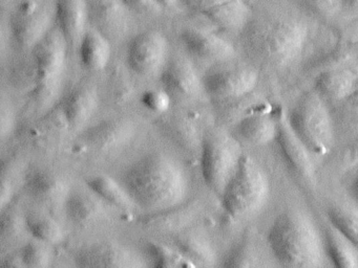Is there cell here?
<instances>
[{"instance_id": "6da1fadb", "label": "cell", "mask_w": 358, "mask_h": 268, "mask_svg": "<svg viewBox=\"0 0 358 268\" xmlns=\"http://www.w3.org/2000/svg\"><path fill=\"white\" fill-rule=\"evenodd\" d=\"M121 184L144 214H156L189 200L192 177L175 155L152 151L129 163L121 174Z\"/></svg>"}, {"instance_id": "7a4b0ae2", "label": "cell", "mask_w": 358, "mask_h": 268, "mask_svg": "<svg viewBox=\"0 0 358 268\" xmlns=\"http://www.w3.org/2000/svg\"><path fill=\"white\" fill-rule=\"evenodd\" d=\"M242 31L247 54L270 68L293 64L303 54L309 38L307 23L290 15L273 14L248 21Z\"/></svg>"}, {"instance_id": "3957f363", "label": "cell", "mask_w": 358, "mask_h": 268, "mask_svg": "<svg viewBox=\"0 0 358 268\" xmlns=\"http://www.w3.org/2000/svg\"><path fill=\"white\" fill-rule=\"evenodd\" d=\"M268 245L280 265L320 267L326 257L324 237L309 216L296 209L280 214L268 232Z\"/></svg>"}, {"instance_id": "277c9868", "label": "cell", "mask_w": 358, "mask_h": 268, "mask_svg": "<svg viewBox=\"0 0 358 268\" xmlns=\"http://www.w3.org/2000/svg\"><path fill=\"white\" fill-rule=\"evenodd\" d=\"M68 52L66 38L57 27H52L29 52L37 75L36 86L29 94V104L37 117H43L53 110L59 100L64 88Z\"/></svg>"}, {"instance_id": "5b68a950", "label": "cell", "mask_w": 358, "mask_h": 268, "mask_svg": "<svg viewBox=\"0 0 358 268\" xmlns=\"http://www.w3.org/2000/svg\"><path fill=\"white\" fill-rule=\"evenodd\" d=\"M271 184L261 163L244 154L234 177L221 196L224 211L240 220L259 213L269 200Z\"/></svg>"}, {"instance_id": "8992f818", "label": "cell", "mask_w": 358, "mask_h": 268, "mask_svg": "<svg viewBox=\"0 0 358 268\" xmlns=\"http://www.w3.org/2000/svg\"><path fill=\"white\" fill-rule=\"evenodd\" d=\"M287 119L312 155L324 156L331 152L336 135L334 121L326 100L315 90L305 92Z\"/></svg>"}, {"instance_id": "52a82bcc", "label": "cell", "mask_w": 358, "mask_h": 268, "mask_svg": "<svg viewBox=\"0 0 358 268\" xmlns=\"http://www.w3.org/2000/svg\"><path fill=\"white\" fill-rule=\"evenodd\" d=\"M242 147L231 132L222 128H211L205 132L201 172L205 184L220 198L244 156Z\"/></svg>"}, {"instance_id": "ba28073f", "label": "cell", "mask_w": 358, "mask_h": 268, "mask_svg": "<svg viewBox=\"0 0 358 268\" xmlns=\"http://www.w3.org/2000/svg\"><path fill=\"white\" fill-rule=\"evenodd\" d=\"M138 133L139 127L135 119L117 117L83 130L78 137L79 148L83 154L108 158L116 156L131 146Z\"/></svg>"}, {"instance_id": "9c48e42d", "label": "cell", "mask_w": 358, "mask_h": 268, "mask_svg": "<svg viewBox=\"0 0 358 268\" xmlns=\"http://www.w3.org/2000/svg\"><path fill=\"white\" fill-rule=\"evenodd\" d=\"M259 73L248 65L229 62L215 64L203 75L206 96L219 103L242 100L250 94L259 83Z\"/></svg>"}, {"instance_id": "30bf717a", "label": "cell", "mask_w": 358, "mask_h": 268, "mask_svg": "<svg viewBox=\"0 0 358 268\" xmlns=\"http://www.w3.org/2000/svg\"><path fill=\"white\" fill-rule=\"evenodd\" d=\"M160 80L162 87L173 98V104H194L206 96L202 77L192 61L183 54H173L169 58Z\"/></svg>"}, {"instance_id": "8fae6325", "label": "cell", "mask_w": 358, "mask_h": 268, "mask_svg": "<svg viewBox=\"0 0 358 268\" xmlns=\"http://www.w3.org/2000/svg\"><path fill=\"white\" fill-rule=\"evenodd\" d=\"M73 184L68 175L53 168L38 167L26 175L29 196L50 213H64Z\"/></svg>"}, {"instance_id": "7c38bea8", "label": "cell", "mask_w": 358, "mask_h": 268, "mask_svg": "<svg viewBox=\"0 0 358 268\" xmlns=\"http://www.w3.org/2000/svg\"><path fill=\"white\" fill-rule=\"evenodd\" d=\"M169 44L161 31H146L131 39L127 50V65L142 77L161 75L169 60Z\"/></svg>"}, {"instance_id": "4fadbf2b", "label": "cell", "mask_w": 358, "mask_h": 268, "mask_svg": "<svg viewBox=\"0 0 358 268\" xmlns=\"http://www.w3.org/2000/svg\"><path fill=\"white\" fill-rule=\"evenodd\" d=\"M148 260L137 249L117 240H97L81 246L75 255L81 267H143Z\"/></svg>"}, {"instance_id": "5bb4252c", "label": "cell", "mask_w": 358, "mask_h": 268, "mask_svg": "<svg viewBox=\"0 0 358 268\" xmlns=\"http://www.w3.org/2000/svg\"><path fill=\"white\" fill-rule=\"evenodd\" d=\"M115 209L116 207L85 184V188L73 186L64 205V214L73 225L90 228L110 223L114 219Z\"/></svg>"}, {"instance_id": "9a60e30c", "label": "cell", "mask_w": 358, "mask_h": 268, "mask_svg": "<svg viewBox=\"0 0 358 268\" xmlns=\"http://www.w3.org/2000/svg\"><path fill=\"white\" fill-rule=\"evenodd\" d=\"M55 10L47 6L27 2L16 8L10 19V31L18 48L29 52L51 31Z\"/></svg>"}, {"instance_id": "2e32d148", "label": "cell", "mask_w": 358, "mask_h": 268, "mask_svg": "<svg viewBox=\"0 0 358 268\" xmlns=\"http://www.w3.org/2000/svg\"><path fill=\"white\" fill-rule=\"evenodd\" d=\"M159 128L163 135L186 154L200 158L205 132L202 121L194 111L178 110L161 114Z\"/></svg>"}, {"instance_id": "e0dca14e", "label": "cell", "mask_w": 358, "mask_h": 268, "mask_svg": "<svg viewBox=\"0 0 358 268\" xmlns=\"http://www.w3.org/2000/svg\"><path fill=\"white\" fill-rule=\"evenodd\" d=\"M181 3L225 31H242L250 15L244 0H181Z\"/></svg>"}, {"instance_id": "ac0fdd59", "label": "cell", "mask_w": 358, "mask_h": 268, "mask_svg": "<svg viewBox=\"0 0 358 268\" xmlns=\"http://www.w3.org/2000/svg\"><path fill=\"white\" fill-rule=\"evenodd\" d=\"M181 41L190 56L203 62L220 64L229 62L236 56L234 45L215 34L196 27L181 31Z\"/></svg>"}, {"instance_id": "d6986e66", "label": "cell", "mask_w": 358, "mask_h": 268, "mask_svg": "<svg viewBox=\"0 0 358 268\" xmlns=\"http://www.w3.org/2000/svg\"><path fill=\"white\" fill-rule=\"evenodd\" d=\"M101 98L93 82L77 84L62 102V108L71 132H81L99 109Z\"/></svg>"}, {"instance_id": "ffe728a7", "label": "cell", "mask_w": 358, "mask_h": 268, "mask_svg": "<svg viewBox=\"0 0 358 268\" xmlns=\"http://www.w3.org/2000/svg\"><path fill=\"white\" fill-rule=\"evenodd\" d=\"M89 20L110 41L122 39L129 29V12L121 0H87Z\"/></svg>"}, {"instance_id": "44dd1931", "label": "cell", "mask_w": 358, "mask_h": 268, "mask_svg": "<svg viewBox=\"0 0 358 268\" xmlns=\"http://www.w3.org/2000/svg\"><path fill=\"white\" fill-rule=\"evenodd\" d=\"M276 142L280 153L288 167L305 181L313 184L315 178V165L312 161V153L297 137L287 117L278 119V133Z\"/></svg>"}, {"instance_id": "7402d4cb", "label": "cell", "mask_w": 358, "mask_h": 268, "mask_svg": "<svg viewBox=\"0 0 358 268\" xmlns=\"http://www.w3.org/2000/svg\"><path fill=\"white\" fill-rule=\"evenodd\" d=\"M56 27L66 38L69 50L78 52L87 31L89 8L87 0H56Z\"/></svg>"}, {"instance_id": "603a6c76", "label": "cell", "mask_w": 358, "mask_h": 268, "mask_svg": "<svg viewBox=\"0 0 358 268\" xmlns=\"http://www.w3.org/2000/svg\"><path fill=\"white\" fill-rule=\"evenodd\" d=\"M68 121L62 108L53 109L31 128L28 134L31 147L41 154H51L64 144L70 132Z\"/></svg>"}, {"instance_id": "cb8c5ba5", "label": "cell", "mask_w": 358, "mask_h": 268, "mask_svg": "<svg viewBox=\"0 0 358 268\" xmlns=\"http://www.w3.org/2000/svg\"><path fill=\"white\" fill-rule=\"evenodd\" d=\"M358 88V71L351 67L334 66L322 71L314 81V90L326 103L338 104Z\"/></svg>"}, {"instance_id": "d4e9b609", "label": "cell", "mask_w": 358, "mask_h": 268, "mask_svg": "<svg viewBox=\"0 0 358 268\" xmlns=\"http://www.w3.org/2000/svg\"><path fill=\"white\" fill-rule=\"evenodd\" d=\"M230 132L242 146H266L278 137V119L268 113H251L238 119Z\"/></svg>"}, {"instance_id": "484cf974", "label": "cell", "mask_w": 358, "mask_h": 268, "mask_svg": "<svg viewBox=\"0 0 358 268\" xmlns=\"http://www.w3.org/2000/svg\"><path fill=\"white\" fill-rule=\"evenodd\" d=\"M200 205L194 200L183 203L179 207L156 214H145L142 225L152 232L161 234H177L198 219Z\"/></svg>"}, {"instance_id": "4316f807", "label": "cell", "mask_w": 358, "mask_h": 268, "mask_svg": "<svg viewBox=\"0 0 358 268\" xmlns=\"http://www.w3.org/2000/svg\"><path fill=\"white\" fill-rule=\"evenodd\" d=\"M196 267H213L217 264V253L209 237L200 228L189 226L175 234V243Z\"/></svg>"}, {"instance_id": "83f0119b", "label": "cell", "mask_w": 358, "mask_h": 268, "mask_svg": "<svg viewBox=\"0 0 358 268\" xmlns=\"http://www.w3.org/2000/svg\"><path fill=\"white\" fill-rule=\"evenodd\" d=\"M85 184L119 211L127 214L141 211L120 180L115 179L112 176L106 174H98L87 178Z\"/></svg>"}, {"instance_id": "f1b7e54d", "label": "cell", "mask_w": 358, "mask_h": 268, "mask_svg": "<svg viewBox=\"0 0 358 268\" xmlns=\"http://www.w3.org/2000/svg\"><path fill=\"white\" fill-rule=\"evenodd\" d=\"M81 64L91 71L106 69L112 58V41L98 29H89L78 50Z\"/></svg>"}, {"instance_id": "f546056e", "label": "cell", "mask_w": 358, "mask_h": 268, "mask_svg": "<svg viewBox=\"0 0 358 268\" xmlns=\"http://www.w3.org/2000/svg\"><path fill=\"white\" fill-rule=\"evenodd\" d=\"M0 226V240L3 248H13L18 245L22 248L32 238L27 223V213L20 209V205L13 203V201L1 209Z\"/></svg>"}, {"instance_id": "4dcf8cb0", "label": "cell", "mask_w": 358, "mask_h": 268, "mask_svg": "<svg viewBox=\"0 0 358 268\" xmlns=\"http://www.w3.org/2000/svg\"><path fill=\"white\" fill-rule=\"evenodd\" d=\"M327 257L336 267H358V248L333 224L329 222L324 232Z\"/></svg>"}, {"instance_id": "1f68e13d", "label": "cell", "mask_w": 358, "mask_h": 268, "mask_svg": "<svg viewBox=\"0 0 358 268\" xmlns=\"http://www.w3.org/2000/svg\"><path fill=\"white\" fill-rule=\"evenodd\" d=\"M27 223L32 237L51 244H60L66 237L62 224L45 209H32L28 211Z\"/></svg>"}, {"instance_id": "d6a6232c", "label": "cell", "mask_w": 358, "mask_h": 268, "mask_svg": "<svg viewBox=\"0 0 358 268\" xmlns=\"http://www.w3.org/2000/svg\"><path fill=\"white\" fill-rule=\"evenodd\" d=\"M328 221L341 230L358 248V209L345 204H333L327 211Z\"/></svg>"}, {"instance_id": "836d02e7", "label": "cell", "mask_w": 358, "mask_h": 268, "mask_svg": "<svg viewBox=\"0 0 358 268\" xmlns=\"http://www.w3.org/2000/svg\"><path fill=\"white\" fill-rule=\"evenodd\" d=\"M55 245L41 239L32 238L20 248L24 267L47 268L55 260Z\"/></svg>"}, {"instance_id": "e575fe53", "label": "cell", "mask_w": 358, "mask_h": 268, "mask_svg": "<svg viewBox=\"0 0 358 268\" xmlns=\"http://www.w3.org/2000/svg\"><path fill=\"white\" fill-rule=\"evenodd\" d=\"M148 259L156 267H196L176 245L161 242H150L148 246Z\"/></svg>"}, {"instance_id": "d590c367", "label": "cell", "mask_w": 358, "mask_h": 268, "mask_svg": "<svg viewBox=\"0 0 358 268\" xmlns=\"http://www.w3.org/2000/svg\"><path fill=\"white\" fill-rule=\"evenodd\" d=\"M338 110L332 113L335 131L341 129L348 135H358V88L345 100L337 104Z\"/></svg>"}, {"instance_id": "8d00e7d4", "label": "cell", "mask_w": 358, "mask_h": 268, "mask_svg": "<svg viewBox=\"0 0 358 268\" xmlns=\"http://www.w3.org/2000/svg\"><path fill=\"white\" fill-rule=\"evenodd\" d=\"M108 91L117 104L129 102L133 98L134 92H136L135 88L122 67L117 66L113 71L108 81Z\"/></svg>"}, {"instance_id": "74e56055", "label": "cell", "mask_w": 358, "mask_h": 268, "mask_svg": "<svg viewBox=\"0 0 358 268\" xmlns=\"http://www.w3.org/2000/svg\"><path fill=\"white\" fill-rule=\"evenodd\" d=\"M141 102L148 110L159 115L169 112L173 106V98L163 87L144 92L141 96Z\"/></svg>"}, {"instance_id": "f35d334b", "label": "cell", "mask_w": 358, "mask_h": 268, "mask_svg": "<svg viewBox=\"0 0 358 268\" xmlns=\"http://www.w3.org/2000/svg\"><path fill=\"white\" fill-rule=\"evenodd\" d=\"M259 259L255 249L248 242L242 243L230 251L223 265L226 267H252L257 266Z\"/></svg>"}, {"instance_id": "ab89813d", "label": "cell", "mask_w": 358, "mask_h": 268, "mask_svg": "<svg viewBox=\"0 0 358 268\" xmlns=\"http://www.w3.org/2000/svg\"><path fill=\"white\" fill-rule=\"evenodd\" d=\"M16 114L15 108L9 100L3 98L1 102V138H6L11 135L15 129Z\"/></svg>"}, {"instance_id": "60d3db41", "label": "cell", "mask_w": 358, "mask_h": 268, "mask_svg": "<svg viewBox=\"0 0 358 268\" xmlns=\"http://www.w3.org/2000/svg\"><path fill=\"white\" fill-rule=\"evenodd\" d=\"M131 12L140 15H158L162 12L158 3L155 0H121Z\"/></svg>"}, {"instance_id": "b9f144b4", "label": "cell", "mask_w": 358, "mask_h": 268, "mask_svg": "<svg viewBox=\"0 0 358 268\" xmlns=\"http://www.w3.org/2000/svg\"><path fill=\"white\" fill-rule=\"evenodd\" d=\"M312 10L324 17H331L341 10V0H308Z\"/></svg>"}, {"instance_id": "7bdbcfd3", "label": "cell", "mask_w": 358, "mask_h": 268, "mask_svg": "<svg viewBox=\"0 0 358 268\" xmlns=\"http://www.w3.org/2000/svg\"><path fill=\"white\" fill-rule=\"evenodd\" d=\"M1 266L3 267H24V261H22L20 251L17 253H8L3 259Z\"/></svg>"}, {"instance_id": "ee69618b", "label": "cell", "mask_w": 358, "mask_h": 268, "mask_svg": "<svg viewBox=\"0 0 358 268\" xmlns=\"http://www.w3.org/2000/svg\"><path fill=\"white\" fill-rule=\"evenodd\" d=\"M348 159L352 165H358V135L354 138L353 142L350 146Z\"/></svg>"}, {"instance_id": "f6af8a7d", "label": "cell", "mask_w": 358, "mask_h": 268, "mask_svg": "<svg viewBox=\"0 0 358 268\" xmlns=\"http://www.w3.org/2000/svg\"><path fill=\"white\" fill-rule=\"evenodd\" d=\"M341 8L350 14H358V0H341Z\"/></svg>"}, {"instance_id": "bcb514c9", "label": "cell", "mask_w": 358, "mask_h": 268, "mask_svg": "<svg viewBox=\"0 0 358 268\" xmlns=\"http://www.w3.org/2000/svg\"><path fill=\"white\" fill-rule=\"evenodd\" d=\"M155 1L160 6L162 10H164V8H171V10H173V8H177L181 3V0H155Z\"/></svg>"}, {"instance_id": "7dc6e473", "label": "cell", "mask_w": 358, "mask_h": 268, "mask_svg": "<svg viewBox=\"0 0 358 268\" xmlns=\"http://www.w3.org/2000/svg\"><path fill=\"white\" fill-rule=\"evenodd\" d=\"M351 190L354 198H355L356 201L358 202V174L356 175V177L354 178L353 182H352Z\"/></svg>"}]
</instances>
